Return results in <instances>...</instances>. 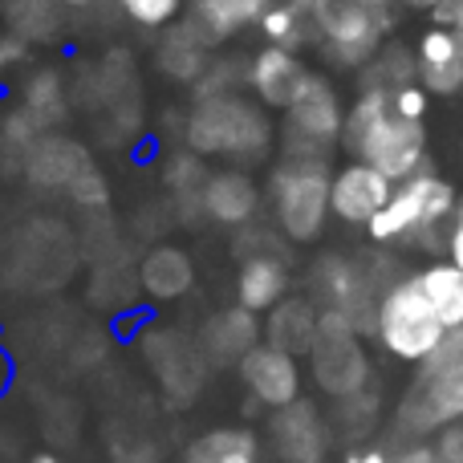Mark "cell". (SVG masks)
I'll use <instances>...</instances> for the list:
<instances>
[{
    "instance_id": "1",
    "label": "cell",
    "mask_w": 463,
    "mask_h": 463,
    "mask_svg": "<svg viewBox=\"0 0 463 463\" xmlns=\"http://www.w3.org/2000/svg\"><path fill=\"white\" fill-rule=\"evenodd\" d=\"M342 146L358 163L383 171L394 187L427 171V127L391 110V90H362L345 110Z\"/></svg>"
},
{
    "instance_id": "2",
    "label": "cell",
    "mask_w": 463,
    "mask_h": 463,
    "mask_svg": "<svg viewBox=\"0 0 463 463\" xmlns=\"http://www.w3.org/2000/svg\"><path fill=\"white\" fill-rule=\"evenodd\" d=\"M456 203H459L456 187L448 179L423 171V175L394 187V195L370 220L366 232L374 244L407 240V244H419L423 252H448V232H451V216H456Z\"/></svg>"
},
{
    "instance_id": "3",
    "label": "cell",
    "mask_w": 463,
    "mask_h": 463,
    "mask_svg": "<svg viewBox=\"0 0 463 463\" xmlns=\"http://www.w3.org/2000/svg\"><path fill=\"white\" fill-rule=\"evenodd\" d=\"M184 135L195 155H232V159H260L272 143L264 110L244 94L200 98Z\"/></svg>"
},
{
    "instance_id": "4",
    "label": "cell",
    "mask_w": 463,
    "mask_h": 463,
    "mask_svg": "<svg viewBox=\"0 0 463 463\" xmlns=\"http://www.w3.org/2000/svg\"><path fill=\"white\" fill-rule=\"evenodd\" d=\"M374 334L391 358L407 362V366H423L435 354V345L443 342L448 329H443V321L435 317V309L427 305L419 280L402 277V280H394L383 293V301H378Z\"/></svg>"
},
{
    "instance_id": "5",
    "label": "cell",
    "mask_w": 463,
    "mask_h": 463,
    "mask_svg": "<svg viewBox=\"0 0 463 463\" xmlns=\"http://www.w3.org/2000/svg\"><path fill=\"white\" fill-rule=\"evenodd\" d=\"M329 171L326 155H285L272 175V212L288 240H313L329 216Z\"/></svg>"
},
{
    "instance_id": "6",
    "label": "cell",
    "mask_w": 463,
    "mask_h": 463,
    "mask_svg": "<svg viewBox=\"0 0 463 463\" xmlns=\"http://www.w3.org/2000/svg\"><path fill=\"white\" fill-rule=\"evenodd\" d=\"M313 41H321L329 61L358 70L383 53L386 33L394 29V13H374L358 0H326L313 8Z\"/></svg>"
},
{
    "instance_id": "7",
    "label": "cell",
    "mask_w": 463,
    "mask_h": 463,
    "mask_svg": "<svg viewBox=\"0 0 463 463\" xmlns=\"http://www.w3.org/2000/svg\"><path fill=\"white\" fill-rule=\"evenodd\" d=\"M313 358V378L321 383V391L334 399H358V391L366 386V354L358 345V329L334 309L317 313V342L309 350Z\"/></svg>"
},
{
    "instance_id": "8",
    "label": "cell",
    "mask_w": 463,
    "mask_h": 463,
    "mask_svg": "<svg viewBox=\"0 0 463 463\" xmlns=\"http://www.w3.org/2000/svg\"><path fill=\"white\" fill-rule=\"evenodd\" d=\"M288 130H285V155H326L334 143H342L345 110L337 102L334 86L317 73H309L301 94L288 106Z\"/></svg>"
},
{
    "instance_id": "9",
    "label": "cell",
    "mask_w": 463,
    "mask_h": 463,
    "mask_svg": "<svg viewBox=\"0 0 463 463\" xmlns=\"http://www.w3.org/2000/svg\"><path fill=\"white\" fill-rule=\"evenodd\" d=\"M394 195V184L374 171L370 163L350 159L342 171H334V184H329V212H334L342 224H358L370 228V220L386 208V200Z\"/></svg>"
},
{
    "instance_id": "10",
    "label": "cell",
    "mask_w": 463,
    "mask_h": 463,
    "mask_svg": "<svg viewBox=\"0 0 463 463\" xmlns=\"http://www.w3.org/2000/svg\"><path fill=\"white\" fill-rule=\"evenodd\" d=\"M240 378H244L248 391L272 411L293 407L297 394H301V366H297V358L285 350H272L269 342L256 345V350L240 362Z\"/></svg>"
},
{
    "instance_id": "11",
    "label": "cell",
    "mask_w": 463,
    "mask_h": 463,
    "mask_svg": "<svg viewBox=\"0 0 463 463\" xmlns=\"http://www.w3.org/2000/svg\"><path fill=\"white\" fill-rule=\"evenodd\" d=\"M415 81L431 98L463 94V53L448 29L427 24L415 41Z\"/></svg>"
},
{
    "instance_id": "12",
    "label": "cell",
    "mask_w": 463,
    "mask_h": 463,
    "mask_svg": "<svg viewBox=\"0 0 463 463\" xmlns=\"http://www.w3.org/2000/svg\"><path fill=\"white\" fill-rule=\"evenodd\" d=\"M146 358H151L163 391L175 402L195 399V391L203 386V374H208V358L175 334H155L151 342H146Z\"/></svg>"
},
{
    "instance_id": "13",
    "label": "cell",
    "mask_w": 463,
    "mask_h": 463,
    "mask_svg": "<svg viewBox=\"0 0 463 463\" xmlns=\"http://www.w3.org/2000/svg\"><path fill=\"white\" fill-rule=\"evenodd\" d=\"M305 78H309V70H305L301 57L288 53V49L269 45L252 57V65H248V86H252L256 98H260L264 106H272V110H288L293 98L301 94Z\"/></svg>"
},
{
    "instance_id": "14",
    "label": "cell",
    "mask_w": 463,
    "mask_h": 463,
    "mask_svg": "<svg viewBox=\"0 0 463 463\" xmlns=\"http://www.w3.org/2000/svg\"><path fill=\"white\" fill-rule=\"evenodd\" d=\"M272 443H277L280 459H288V463H321L329 439H326V427H321L313 402L297 399L293 407L277 411L272 415Z\"/></svg>"
},
{
    "instance_id": "15",
    "label": "cell",
    "mask_w": 463,
    "mask_h": 463,
    "mask_svg": "<svg viewBox=\"0 0 463 463\" xmlns=\"http://www.w3.org/2000/svg\"><path fill=\"white\" fill-rule=\"evenodd\" d=\"M256 337H260V326H256V313H248V309H224V313H216V317L203 326V334H200V350H203V358L208 362H216V366H232V362H244L248 354L256 350Z\"/></svg>"
},
{
    "instance_id": "16",
    "label": "cell",
    "mask_w": 463,
    "mask_h": 463,
    "mask_svg": "<svg viewBox=\"0 0 463 463\" xmlns=\"http://www.w3.org/2000/svg\"><path fill=\"white\" fill-rule=\"evenodd\" d=\"M90 167V155L73 138L45 135L24 151V171L37 187H70L81 171Z\"/></svg>"
},
{
    "instance_id": "17",
    "label": "cell",
    "mask_w": 463,
    "mask_h": 463,
    "mask_svg": "<svg viewBox=\"0 0 463 463\" xmlns=\"http://www.w3.org/2000/svg\"><path fill=\"white\" fill-rule=\"evenodd\" d=\"M236 293H240V309L248 313H264V309H277L288 293V269L277 252H252L244 256L240 264V280H236Z\"/></svg>"
},
{
    "instance_id": "18",
    "label": "cell",
    "mask_w": 463,
    "mask_h": 463,
    "mask_svg": "<svg viewBox=\"0 0 463 463\" xmlns=\"http://www.w3.org/2000/svg\"><path fill=\"white\" fill-rule=\"evenodd\" d=\"M277 0H192V16L187 21L200 29V37L208 45L232 37V33L248 29V24H260V16Z\"/></svg>"
},
{
    "instance_id": "19",
    "label": "cell",
    "mask_w": 463,
    "mask_h": 463,
    "mask_svg": "<svg viewBox=\"0 0 463 463\" xmlns=\"http://www.w3.org/2000/svg\"><path fill=\"white\" fill-rule=\"evenodd\" d=\"M256 203H260V192L244 171H220L203 187V212L216 224H248L256 216Z\"/></svg>"
},
{
    "instance_id": "20",
    "label": "cell",
    "mask_w": 463,
    "mask_h": 463,
    "mask_svg": "<svg viewBox=\"0 0 463 463\" xmlns=\"http://www.w3.org/2000/svg\"><path fill=\"white\" fill-rule=\"evenodd\" d=\"M208 41L200 37V29H195L192 21L175 24V29L163 37L159 45V70L167 73V78L175 81H187V86H200V78L208 73L212 57H208Z\"/></svg>"
},
{
    "instance_id": "21",
    "label": "cell",
    "mask_w": 463,
    "mask_h": 463,
    "mask_svg": "<svg viewBox=\"0 0 463 463\" xmlns=\"http://www.w3.org/2000/svg\"><path fill=\"white\" fill-rule=\"evenodd\" d=\"M415 280L443 329H463V269L451 260H431L423 272H415Z\"/></svg>"
},
{
    "instance_id": "22",
    "label": "cell",
    "mask_w": 463,
    "mask_h": 463,
    "mask_svg": "<svg viewBox=\"0 0 463 463\" xmlns=\"http://www.w3.org/2000/svg\"><path fill=\"white\" fill-rule=\"evenodd\" d=\"M264 334H269L272 350H285L293 358L297 354H309L313 342H317V309L309 301H280L272 309Z\"/></svg>"
},
{
    "instance_id": "23",
    "label": "cell",
    "mask_w": 463,
    "mask_h": 463,
    "mask_svg": "<svg viewBox=\"0 0 463 463\" xmlns=\"http://www.w3.org/2000/svg\"><path fill=\"white\" fill-rule=\"evenodd\" d=\"M195 272H192V260L187 252L179 248H155L151 256L143 260V288L159 301H171V297H184L192 288Z\"/></svg>"
},
{
    "instance_id": "24",
    "label": "cell",
    "mask_w": 463,
    "mask_h": 463,
    "mask_svg": "<svg viewBox=\"0 0 463 463\" xmlns=\"http://www.w3.org/2000/svg\"><path fill=\"white\" fill-rule=\"evenodd\" d=\"M260 33L269 37L272 49L297 53L305 41H313V16L305 13L301 5H293V0H280V5H272L269 13L260 16Z\"/></svg>"
},
{
    "instance_id": "25",
    "label": "cell",
    "mask_w": 463,
    "mask_h": 463,
    "mask_svg": "<svg viewBox=\"0 0 463 463\" xmlns=\"http://www.w3.org/2000/svg\"><path fill=\"white\" fill-rule=\"evenodd\" d=\"M24 114L37 122L41 130L57 127L65 118V94H61V78L53 70H37L24 86Z\"/></svg>"
},
{
    "instance_id": "26",
    "label": "cell",
    "mask_w": 463,
    "mask_h": 463,
    "mask_svg": "<svg viewBox=\"0 0 463 463\" xmlns=\"http://www.w3.org/2000/svg\"><path fill=\"white\" fill-rule=\"evenodd\" d=\"M187 463H256V439L248 431H212L187 448Z\"/></svg>"
},
{
    "instance_id": "27",
    "label": "cell",
    "mask_w": 463,
    "mask_h": 463,
    "mask_svg": "<svg viewBox=\"0 0 463 463\" xmlns=\"http://www.w3.org/2000/svg\"><path fill=\"white\" fill-rule=\"evenodd\" d=\"M5 16L21 41H49L57 33V0H5Z\"/></svg>"
},
{
    "instance_id": "28",
    "label": "cell",
    "mask_w": 463,
    "mask_h": 463,
    "mask_svg": "<svg viewBox=\"0 0 463 463\" xmlns=\"http://www.w3.org/2000/svg\"><path fill=\"white\" fill-rule=\"evenodd\" d=\"M208 179L212 175H203L200 155H179L167 167V187L184 200V208H187V200H192V208H203V187H208Z\"/></svg>"
},
{
    "instance_id": "29",
    "label": "cell",
    "mask_w": 463,
    "mask_h": 463,
    "mask_svg": "<svg viewBox=\"0 0 463 463\" xmlns=\"http://www.w3.org/2000/svg\"><path fill=\"white\" fill-rule=\"evenodd\" d=\"M463 366V329H448L443 334V342L435 345V354L419 366V378H435V374H443V370H456Z\"/></svg>"
},
{
    "instance_id": "30",
    "label": "cell",
    "mask_w": 463,
    "mask_h": 463,
    "mask_svg": "<svg viewBox=\"0 0 463 463\" xmlns=\"http://www.w3.org/2000/svg\"><path fill=\"white\" fill-rule=\"evenodd\" d=\"M179 5H184V0H118V8L130 16V21L151 24V29L167 24L171 16L179 13Z\"/></svg>"
},
{
    "instance_id": "31",
    "label": "cell",
    "mask_w": 463,
    "mask_h": 463,
    "mask_svg": "<svg viewBox=\"0 0 463 463\" xmlns=\"http://www.w3.org/2000/svg\"><path fill=\"white\" fill-rule=\"evenodd\" d=\"M391 110L399 114V118H407V122H423L427 110H431V94H427L419 81L399 86V90H391Z\"/></svg>"
},
{
    "instance_id": "32",
    "label": "cell",
    "mask_w": 463,
    "mask_h": 463,
    "mask_svg": "<svg viewBox=\"0 0 463 463\" xmlns=\"http://www.w3.org/2000/svg\"><path fill=\"white\" fill-rule=\"evenodd\" d=\"M70 195H73L78 203H86V208H102V203L110 200V187H106V175H102V171L90 163V167L70 184Z\"/></svg>"
},
{
    "instance_id": "33",
    "label": "cell",
    "mask_w": 463,
    "mask_h": 463,
    "mask_svg": "<svg viewBox=\"0 0 463 463\" xmlns=\"http://www.w3.org/2000/svg\"><path fill=\"white\" fill-rule=\"evenodd\" d=\"M431 24H439V29H448L451 37H456L459 53H463V0H443L439 8H431Z\"/></svg>"
},
{
    "instance_id": "34",
    "label": "cell",
    "mask_w": 463,
    "mask_h": 463,
    "mask_svg": "<svg viewBox=\"0 0 463 463\" xmlns=\"http://www.w3.org/2000/svg\"><path fill=\"white\" fill-rule=\"evenodd\" d=\"M435 459L439 463H463V423H451L435 439Z\"/></svg>"
},
{
    "instance_id": "35",
    "label": "cell",
    "mask_w": 463,
    "mask_h": 463,
    "mask_svg": "<svg viewBox=\"0 0 463 463\" xmlns=\"http://www.w3.org/2000/svg\"><path fill=\"white\" fill-rule=\"evenodd\" d=\"M448 260L463 269V195L456 203V216H451V232H448Z\"/></svg>"
},
{
    "instance_id": "36",
    "label": "cell",
    "mask_w": 463,
    "mask_h": 463,
    "mask_svg": "<svg viewBox=\"0 0 463 463\" xmlns=\"http://www.w3.org/2000/svg\"><path fill=\"white\" fill-rule=\"evenodd\" d=\"M21 53H24V41L21 37H5V33H0V70L13 65V61H21Z\"/></svg>"
},
{
    "instance_id": "37",
    "label": "cell",
    "mask_w": 463,
    "mask_h": 463,
    "mask_svg": "<svg viewBox=\"0 0 463 463\" xmlns=\"http://www.w3.org/2000/svg\"><path fill=\"white\" fill-rule=\"evenodd\" d=\"M358 5L374 8V13H394V5H399V0H358Z\"/></svg>"
},
{
    "instance_id": "38",
    "label": "cell",
    "mask_w": 463,
    "mask_h": 463,
    "mask_svg": "<svg viewBox=\"0 0 463 463\" xmlns=\"http://www.w3.org/2000/svg\"><path fill=\"white\" fill-rule=\"evenodd\" d=\"M399 5H411V8H419V13H431V8H439L443 0H399Z\"/></svg>"
},
{
    "instance_id": "39",
    "label": "cell",
    "mask_w": 463,
    "mask_h": 463,
    "mask_svg": "<svg viewBox=\"0 0 463 463\" xmlns=\"http://www.w3.org/2000/svg\"><path fill=\"white\" fill-rule=\"evenodd\" d=\"M354 463H391V459H386V456H383V451H366V456H358V459H354Z\"/></svg>"
},
{
    "instance_id": "40",
    "label": "cell",
    "mask_w": 463,
    "mask_h": 463,
    "mask_svg": "<svg viewBox=\"0 0 463 463\" xmlns=\"http://www.w3.org/2000/svg\"><path fill=\"white\" fill-rule=\"evenodd\" d=\"M293 5H301L305 13H313V8H317V5H326V0H293Z\"/></svg>"
},
{
    "instance_id": "41",
    "label": "cell",
    "mask_w": 463,
    "mask_h": 463,
    "mask_svg": "<svg viewBox=\"0 0 463 463\" xmlns=\"http://www.w3.org/2000/svg\"><path fill=\"white\" fill-rule=\"evenodd\" d=\"M33 463H57L53 456H37V459H33Z\"/></svg>"
},
{
    "instance_id": "42",
    "label": "cell",
    "mask_w": 463,
    "mask_h": 463,
    "mask_svg": "<svg viewBox=\"0 0 463 463\" xmlns=\"http://www.w3.org/2000/svg\"><path fill=\"white\" fill-rule=\"evenodd\" d=\"M57 5H90V0H57Z\"/></svg>"
}]
</instances>
